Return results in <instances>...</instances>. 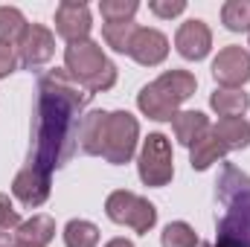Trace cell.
<instances>
[{"label": "cell", "instance_id": "obj_1", "mask_svg": "<svg viewBox=\"0 0 250 247\" xmlns=\"http://www.w3.org/2000/svg\"><path fill=\"white\" fill-rule=\"evenodd\" d=\"M90 93L79 87L67 70H50L38 82L35 123H32V157L29 163L56 172L67 166L79 148V125Z\"/></svg>", "mask_w": 250, "mask_h": 247}, {"label": "cell", "instance_id": "obj_2", "mask_svg": "<svg viewBox=\"0 0 250 247\" xmlns=\"http://www.w3.org/2000/svg\"><path fill=\"white\" fill-rule=\"evenodd\" d=\"M221 215L215 218V245L250 247V175L233 163L221 166L215 181Z\"/></svg>", "mask_w": 250, "mask_h": 247}, {"label": "cell", "instance_id": "obj_3", "mask_svg": "<svg viewBox=\"0 0 250 247\" xmlns=\"http://www.w3.org/2000/svg\"><path fill=\"white\" fill-rule=\"evenodd\" d=\"M64 70L67 76L84 87L90 96L111 90L117 84V64L105 56V50L96 41H79V44H67L64 50Z\"/></svg>", "mask_w": 250, "mask_h": 247}, {"label": "cell", "instance_id": "obj_4", "mask_svg": "<svg viewBox=\"0 0 250 247\" xmlns=\"http://www.w3.org/2000/svg\"><path fill=\"white\" fill-rule=\"evenodd\" d=\"M137 175L146 186H160L172 184L175 178V154H172V143L166 134L154 131L143 140V148H140V157H137Z\"/></svg>", "mask_w": 250, "mask_h": 247}, {"label": "cell", "instance_id": "obj_5", "mask_svg": "<svg viewBox=\"0 0 250 247\" xmlns=\"http://www.w3.org/2000/svg\"><path fill=\"white\" fill-rule=\"evenodd\" d=\"M105 215L114 221V224H123V227H131L134 233L146 236L154 224H157V206L137 195V192H128V189H117L108 195L105 201Z\"/></svg>", "mask_w": 250, "mask_h": 247}, {"label": "cell", "instance_id": "obj_6", "mask_svg": "<svg viewBox=\"0 0 250 247\" xmlns=\"http://www.w3.org/2000/svg\"><path fill=\"white\" fill-rule=\"evenodd\" d=\"M137 140H140L137 117H131L128 111H111L108 114V128H105L102 157L111 166H125L134 157V151H137Z\"/></svg>", "mask_w": 250, "mask_h": 247}, {"label": "cell", "instance_id": "obj_7", "mask_svg": "<svg viewBox=\"0 0 250 247\" xmlns=\"http://www.w3.org/2000/svg\"><path fill=\"white\" fill-rule=\"evenodd\" d=\"M15 53H18V64L23 70H41L44 64H50L53 53H56V35L41 23H29V29L18 41Z\"/></svg>", "mask_w": 250, "mask_h": 247}, {"label": "cell", "instance_id": "obj_8", "mask_svg": "<svg viewBox=\"0 0 250 247\" xmlns=\"http://www.w3.org/2000/svg\"><path fill=\"white\" fill-rule=\"evenodd\" d=\"M212 79L221 87H242L250 82V53L245 47H224L212 62Z\"/></svg>", "mask_w": 250, "mask_h": 247}, {"label": "cell", "instance_id": "obj_9", "mask_svg": "<svg viewBox=\"0 0 250 247\" xmlns=\"http://www.w3.org/2000/svg\"><path fill=\"white\" fill-rule=\"evenodd\" d=\"M90 29H93V21H90L87 3H76V0L59 3V9H56V32L62 35L67 44L87 41Z\"/></svg>", "mask_w": 250, "mask_h": 247}, {"label": "cell", "instance_id": "obj_10", "mask_svg": "<svg viewBox=\"0 0 250 247\" xmlns=\"http://www.w3.org/2000/svg\"><path fill=\"white\" fill-rule=\"evenodd\" d=\"M12 195H15L23 206H29V209L41 206V204L50 198V172H44V169L26 163V166L15 175V181H12Z\"/></svg>", "mask_w": 250, "mask_h": 247}, {"label": "cell", "instance_id": "obj_11", "mask_svg": "<svg viewBox=\"0 0 250 247\" xmlns=\"http://www.w3.org/2000/svg\"><path fill=\"white\" fill-rule=\"evenodd\" d=\"M128 56L137 64H143V67H157V64L166 62V56H169V38H166L160 29L140 26L137 35L131 38Z\"/></svg>", "mask_w": 250, "mask_h": 247}, {"label": "cell", "instance_id": "obj_12", "mask_svg": "<svg viewBox=\"0 0 250 247\" xmlns=\"http://www.w3.org/2000/svg\"><path fill=\"white\" fill-rule=\"evenodd\" d=\"M175 47H178V53H181L187 62H201V59H207L209 50H212V32H209V26H207L204 21L192 18V21H187V23L178 26Z\"/></svg>", "mask_w": 250, "mask_h": 247}, {"label": "cell", "instance_id": "obj_13", "mask_svg": "<svg viewBox=\"0 0 250 247\" xmlns=\"http://www.w3.org/2000/svg\"><path fill=\"white\" fill-rule=\"evenodd\" d=\"M137 108L148 117V120H154V123H172L175 117H178V102L157 84V82H148L140 93H137Z\"/></svg>", "mask_w": 250, "mask_h": 247}, {"label": "cell", "instance_id": "obj_14", "mask_svg": "<svg viewBox=\"0 0 250 247\" xmlns=\"http://www.w3.org/2000/svg\"><path fill=\"white\" fill-rule=\"evenodd\" d=\"M105 128H108V111H87L79 125V148L90 157H102Z\"/></svg>", "mask_w": 250, "mask_h": 247}, {"label": "cell", "instance_id": "obj_15", "mask_svg": "<svg viewBox=\"0 0 250 247\" xmlns=\"http://www.w3.org/2000/svg\"><path fill=\"white\" fill-rule=\"evenodd\" d=\"M224 154H227V148H224V143L215 137L212 125H209L207 134H201V137L189 145V163H192L195 172H207L212 163L224 160Z\"/></svg>", "mask_w": 250, "mask_h": 247}, {"label": "cell", "instance_id": "obj_16", "mask_svg": "<svg viewBox=\"0 0 250 247\" xmlns=\"http://www.w3.org/2000/svg\"><path fill=\"white\" fill-rule=\"evenodd\" d=\"M209 108L227 120V117H242L250 108V96L242 90V87H215L212 96H209Z\"/></svg>", "mask_w": 250, "mask_h": 247}, {"label": "cell", "instance_id": "obj_17", "mask_svg": "<svg viewBox=\"0 0 250 247\" xmlns=\"http://www.w3.org/2000/svg\"><path fill=\"white\" fill-rule=\"evenodd\" d=\"M56 239V221L50 215H32L29 221H23L15 230V242L18 245H35V247H47Z\"/></svg>", "mask_w": 250, "mask_h": 247}, {"label": "cell", "instance_id": "obj_18", "mask_svg": "<svg viewBox=\"0 0 250 247\" xmlns=\"http://www.w3.org/2000/svg\"><path fill=\"white\" fill-rule=\"evenodd\" d=\"M215 137L224 143L227 151H239V148H248L250 145V123L245 117H227V120H218L212 125Z\"/></svg>", "mask_w": 250, "mask_h": 247}, {"label": "cell", "instance_id": "obj_19", "mask_svg": "<svg viewBox=\"0 0 250 247\" xmlns=\"http://www.w3.org/2000/svg\"><path fill=\"white\" fill-rule=\"evenodd\" d=\"M172 128H175V137L181 145H192L201 134L209 131V117L201 114V111H178V117L172 120Z\"/></svg>", "mask_w": 250, "mask_h": 247}, {"label": "cell", "instance_id": "obj_20", "mask_svg": "<svg viewBox=\"0 0 250 247\" xmlns=\"http://www.w3.org/2000/svg\"><path fill=\"white\" fill-rule=\"evenodd\" d=\"M178 105H184L187 99L195 96V87H198V82H195V76L189 73V70H166L163 76H157L154 79Z\"/></svg>", "mask_w": 250, "mask_h": 247}, {"label": "cell", "instance_id": "obj_21", "mask_svg": "<svg viewBox=\"0 0 250 247\" xmlns=\"http://www.w3.org/2000/svg\"><path fill=\"white\" fill-rule=\"evenodd\" d=\"M26 29H29V23H26L21 9L0 6V44L3 47H18V41L23 38Z\"/></svg>", "mask_w": 250, "mask_h": 247}, {"label": "cell", "instance_id": "obj_22", "mask_svg": "<svg viewBox=\"0 0 250 247\" xmlns=\"http://www.w3.org/2000/svg\"><path fill=\"white\" fill-rule=\"evenodd\" d=\"M64 245L67 247H96L99 245V227L84 218H73L64 227Z\"/></svg>", "mask_w": 250, "mask_h": 247}, {"label": "cell", "instance_id": "obj_23", "mask_svg": "<svg viewBox=\"0 0 250 247\" xmlns=\"http://www.w3.org/2000/svg\"><path fill=\"white\" fill-rule=\"evenodd\" d=\"M137 23L134 21H123V23H102V38L111 50L125 53L128 56V47H131V38L137 35Z\"/></svg>", "mask_w": 250, "mask_h": 247}, {"label": "cell", "instance_id": "obj_24", "mask_svg": "<svg viewBox=\"0 0 250 247\" xmlns=\"http://www.w3.org/2000/svg\"><path fill=\"white\" fill-rule=\"evenodd\" d=\"M221 23L230 32H250V0H227L221 6Z\"/></svg>", "mask_w": 250, "mask_h": 247}, {"label": "cell", "instance_id": "obj_25", "mask_svg": "<svg viewBox=\"0 0 250 247\" xmlns=\"http://www.w3.org/2000/svg\"><path fill=\"white\" fill-rule=\"evenodd\" d=\"M198 242H201L198 233L189 227L187 221H172L160 233V245L163 247H198Z\"/></svg>", "mask_w": 250, "mask_h": 247}, {"label": "cell", "instance_id": "obj_26", "mask_svg": "<svg viewBox=\"0 0 250 247\" xmlns=\"http://www.w3.org/2000/svg\"><path fill=\"white\" fill-rule=\"evenodd\" d=\"M140 3L137 0H99V12L105 18V23H123V21H134Z\"/></svg>", "mask_w": 250, "mask_h": 247}, {"label": "cell", "instance_id": "obj_27", "mask_svg": "<svg viewBox=\"0 0 250 247\" xmlns=\"http://www.w3.org/2000/svg\"><path fill=\"white\" fill-rule=\"evenodd\" d=\"M23 221H21V212L15 209V204L9 201V195L0 192V230H18Z\"/></svg>", "mask_w": 250, "mask_h": 247}, {"label": "cell", "instance_id": "obj_28", "mask_svg": "<svg viewBox=\"0 0 250 247\" xmlns=\"http://www.w3.org/2000/svg\"><path fill=\"white\" fill-rule=\"evenodd\" d=\"M148 9L157 18H178L181 12H187V0H148Z\"/></svg>", "mask_w": 250, "mask_h": 247}, {"label": "cell", "instance_id": "obj_29", "mask_svg": "<svg viewBox=\"0 0 250 247\" xmlns=\"http://www.w3.org/2000/svg\"><path fill=\"white\" fill-rule=\"evenodd\" d=\"M15 67H18V53H15V47H3V44H0V79H9V76L15 73Z\"/></svg>", "mask_w": 250, "mask_h": 247}, {"label": "cell", "instance_id": "obj_30", "mask_svg": "<svg viewBox=\"0 0 250 247\" xmlns=\"http://www.w3.org/2000/svg\"><path fill=\"white\" fill-rule=\"evenodd\" d=\"M0 247H15V239L9 230H0Z\"/></svg>", "mask_w": 250, "mask_h": 247}, {"label": "cell", "instance_id": "obj_31", "mask_svg": "<svg viewBox=\"0 0 250 247\" xmlns=\"http://www.w3.org/2000/svg\"><path fill=\"white\" fill-rule=\"evenodd\" d=\"M105 247H134V242H128V239H111Z\"/></svg>", "mask_w": 250, "mask_h": 247}, {"label": "cell", "instance_id": "obj_32", "mask_svg": "<svg viewBox=\"0 0 250 247\" xmlns=\"http://www.w3.org/2000/svg\"><path fill=\"white\" fill-rule=\"evenodd\" d=\"M204 247H221V245H215V242H209V245H204Z\"/></svg>", "mask_w": 250, "mask_h": 247}, {"label": "cell", "instance_id": "obj_33", "mask_svg": "<svg viewBox=\"0 0 250 247\" xmlns=\"http://www.w3.org/2000/svg\"><path fill=\"white\" fill-rule=\"evenodd\" d=\"M15 247H35V245H18V242H15Z\"/></svg>", "mask_w": 250, "mask_h": 247}]
</instances>
